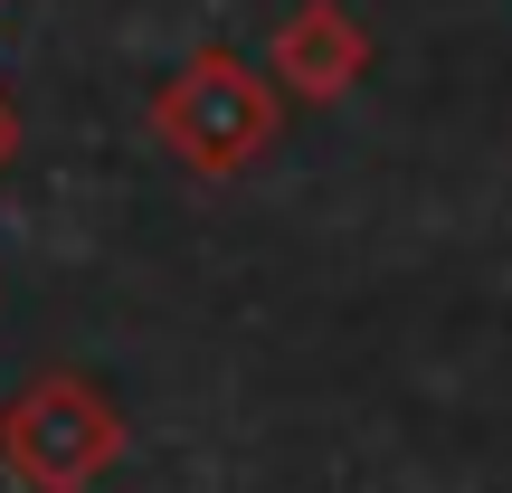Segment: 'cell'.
Masks as SVG:
<instances>
[{"mask_svg":"<svg viewBox=\"0 0 512 493\" xmlns=\"http://www.w3.org/2000/svg\"><path fill=\"white\" fill-rule=\"evenodd\" d=\"M124 465V408L95 370H29L0 399V475L19 493H95Z\"/></svg>","mask_w":512,"mask_h":493,"instance_id":"obj_1","label":"cell"},{"mask_svg":"<svg viewBox=\"0 0 512 493\" xmlns=\"http://www.w3.org/2000/svg\"><path fill=\"white\" fill-rule=\"evenodd\" d=\"M275 133H285V95H275V76H256L238 48H200V57H181V67L152 86V143L181 171H200V181L256 171L275 152Z\"/></svg>","mask_w":512,"mask_h":493,"instance_id":"obj_2","label":"cell"},{"mask_svg":"<svg viewBox=\"0 0 512 493\" xmlns=\"http://www.w3.org/2000/svg\"><path fill=\"white\" fill-rule=\"evenodd\" d=\"M266 76L285 105H342L370 76V29L342 10V0H294L266 38Z\"/></svg>","mask_w":512,"mask_h":493,"instance_id":"obj_3","label":"cell"},{"mask_svg":"<svg viewBox=\"0 0 512 493\" xmlns=\"http://www.w3.org/2000/svg\"><path fill=\"white\" fill-rule=\"evenodd\" d=\"M10 152H19V114H10V95H0V171H10Z\"/></svg>","mask_w":512,"mask_h":493,"instance_id":"obj_4","label":"cell"}]
</instances>
